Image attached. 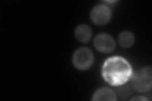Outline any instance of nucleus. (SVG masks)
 Segmentation results:
<instances>
[{
    "mask_svg": "<svg viewBox=\"0 0 152 101\" xmlns=\"http://www.w3.org/2000/svg\"><path fill=\"white\" fill-rule=\"evenodd\" d=\"M134 42V36L128 31L122 32L118 37V42L122 47L129 48L131 47Z\"/></svg>",
    "mask_w": 152,
    "mask_h": 101,
    "instance_id": "obj_8",
    "label": "nucleus"
},
{
    "mask_svg": "<svg viewBox=\"0 0 152 101\" xmlns=\"http://www.w3.org/2000/svg\"><path fill=\"white\" fill-rule=\"evenodd\" d=\"M94 45L96 49L103 53H110L115 47L113 38L108 33H99L94 40Z\"/></svg>",
    "mask_w": 152,
    "mask_h": 101,
    "instance_id": "obj_5",
    "label": "nucleus"
},
{
    "mask_svg": "<svg viewBox=\"0 0 152 101\" xmlns=\"http://www.w3.org/2000/svg\"><path fill=\"white\" fill-rule=\"evenodd\" d=\"M131 100H148V99H146L144 97H142V96H135V97L131 99Z\"/></svg>",
    "mask_w": 152,
    "mask_h": 101,
    "instance_id": "obj_9",
    "label": "nucleus"
},
{
    "mask_svg": "<svg viewBox=\"0 0 152 101\" xmlns=\"http://www.w3.org/2000/svg\"><path fill=\"white\" fill-rule=\"evenodd\" d=\"M117 99V95L112 90L108 87H102L96 90L93 95V100H110Z\"/></svg>",
    "mask_w": 152,
    "mask_h": 101,
    "instance_id": "obj_7",
    "label": "nucleus"
},
{
    "mask_svg": "<svg viewBox=\"0 0 152 101\" xmlns=\"http://www.w3.org/2000/svg\"><path fill=\"white\" fill-rule=\"evenodd\" d=\"M111 18V10L105 4H97L91 12V18L96 25H103L106 24Z\"/></svg>",
    "mask_w": 152,
    "mask_h": 101,
    "instance_id": "obj_4",
    "label": "nucleus"
},
{
    "mask_svg": "<svg viewBox=\"0 0 152 101\" xmlns=\"http://www.w3.org/2000/svg\"><path fill=\"white\" fill-rule=\"evenodd\" d=\"M74 35L76 39L82 43H86L91 39L92 31L90 27L85 24H81L76 27Z\"/></svg>",
    "mask_w": 152,
    "mask_h": 101,
    "instance_id": "obj_6",
    "label": "nucleus"
},
{
    "mask_svg": "<svg viewBox=\"0 0 152 101\" xmlns=\"http://www.w3.org/2000/svg\"><path fill=\"white\" fill-rule=\"evenodd\" d=\"M133 88L138 92L149 91L152 86V70L150 66L144 67L133 75L132 78Z\"/></svg>",
    "mask_w": 152,
    "mask_h": 101,
    "instance_id": "obj_2",
    "label": "nucleus"
},
{
    "mask_svg": "<svg viewBox=\"0 0 152 101\" xmlns=\"http://www.w3.org/2000/svg\"><path fill=\"white\" fill-rule=\"evenodd\" d=\"M131 66L126 59L120 56L108 58L102 67V76L107 82L112 86L125 84L132 76Z\"/></svg>",
    "mask_w": 152,
    "mask_h": 101,
    "instance_id": "obj_1",
    "label": "nucleus"
},
{
    "mask_svg": "<svg viewBox=\"0 0 152 101\" xmlns=\"http://www.w3.org/2000/svg\"><path fill=\"white\" fill-rule=\"evenodd\" d=\"M94 61V55L91 49L88 47H80L76 50L72 56V63L76 68L86 70L91 67Z\"/></svg>",
    "mask_w": 152,
    "mask_h": 101,
    "instance_id": "obj_3",
    "label": "nucleus"
}]
</instances>
